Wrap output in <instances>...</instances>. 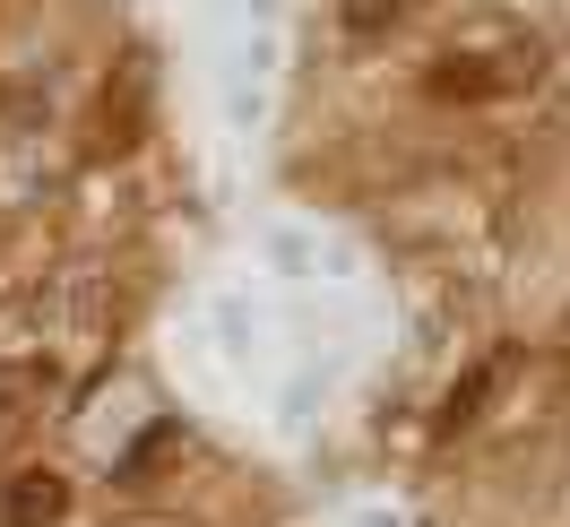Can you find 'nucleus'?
Returning <instances> with one entry per match:
<instances>
[{
  "label": "nucleus",
  "instance_id": "20e7f679",
  "mask_svg": "<svg viewBox=\"0 0 570 527\" xmlns=\"http://www.w3.org/2000/svg\"><path fill=\"white\" fill-rule=\"evenodd\" d=\"M9 423H18V407H9V389H0V432H9Z\"/></svg>",
  "mask_w": 570,
  "mask_h": 527
},
{
  "label": "nucleus",
  "instance_id": "f257e3e1",
  "mask_svg": "<svg viewBox=\"0 0 570 527\" xmlns=\"http://www.w3.org/2000/svg\"><path fill=\"white\" fill-rule=\"evenodd\" d=\"M0 510H9V527H52L61 510H70V485H61L52 467H27V476H9Z\"/></svg>",
  "mask_w": 570,
  "mask_h": 527
},
{
  "label": "nucleus",
  "instance_id": "f03ea898",
  "mask_svg": "<svg viewBox=\"0 0 570 527\" xmlns=\"http://www.w3.org/2000/svg\"><path fill=\"white\" fill-rule=\"evenodd\" d=\"M424 0H337V18H346V43H390L406 18H415Z\"/></svg>",
  "mask_w": 570,
  "mask_h": 527
},
{
  "label": "nucleus",
  "instance_id": "7ed1b4c3",
  "mask_svg": "<svg viewBox=\"0 0 570 527\" xmlns=\"http://www.w3.org/2000/svg\"><path fill=\"white\" fill-rule=\"evenodd\" d=\"M493 381H501V363H475V372H466V381L450 389L441 423H450V432H459V423H475V416H484V398H493Z\"/></svg>",
  "mask_w": 570,
  "mask_h": 527
}]
</instances>
